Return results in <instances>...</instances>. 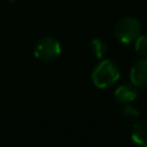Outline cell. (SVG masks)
I'll return each mask as SVG.
<instances>
[{
  "label": "cell",
  "instance_id": "cell-7",
  "mask_svg": "<svg viewBox=\"0 0 147 147\" xmlns=\"http://www.w3.org/2000/svg\"><path fill=\"white\" fill-rule=\"evenodd\" d=\"M90 52L94 57L102 59L108 52L107 44L100 38H94L90 44Z\"/></svg>",
  "mask_w": 147,
  "mask_h": 147
},
{
  "label": "cell",
  "instance_id": "cell-6",
  "mask_svg": "<svg viewBox=\"0 0 147 147\" xmlns=\"http://www.w3.org/2000/svg\"><path fill=\"white\" fill-rule=\"evenodd\" d=\"M132 140L142 147H147V121H139L133 125L132 133H131Z\"/></svg>",
  "mask_w": 147,
  "mask_h": 147
},
{
  "label": "cell",
  "instance_id": "cell-1",
  "mask_svg": "<svg viewBox=\"0 0 147 147\" xmlns=\"http://www.w3.org/2000/svg\"><path fill=\"white\" fill-rule=\"evenodd\" d=\"M121 71L118 65L111 60H102L92 71V83L99 88H108L118 82Z\"/></svg>",
  "mask_w": 147,
  "mask_h": 147
},
{
  "label": "cell",
  "instance_id": "cell-5",
  "mask_svg": "<svg viewBox=\"0 0 147 147\" xmlns=\"http://www.w3.org/2000/svg\"><path fill=\"white\" fill-rule=\"evenodd\" d=\"M115 99L119 103H131L138 98V90L137 86H134L132 83L131 84H122L117 86L114 93Z\"/></svg>",
  "mask_w": 147,
  "mask_h": 147
},
{
  "label": "cell",
  "instance_id": "cell-9",
  "mask_svg": "<svg viewBox=\"0 0 147 147\" xmlns=\"http://www.w3.org/2000/svg\"><path fill=\"white\" fill-rule=\"evenodd\" d=\"M122 116L124 117V118H126V119H137L139 116H140V114H139V110L136 108V107H133L132 105H130V103H124V107L122 108Z\"/></svg>",
  "mask_w": 147,
  "mask_h": 147
},
{
  "label": "cell",
  "instance_id": "cell-3",
  "mask_svg": "<svg viewBox=\"0 0 147 147\" xmlns=\"http://www.w3.org/2000/svg\"><path fill=\"white\" fill-rule=\"evenodd\" d=\"M33 54L41 62H52L61 54V44L53 37H44L36 42Z\"/></svg>",
  "mask_w": 147,
  "mask_h": 147
},
{
  "label": "cell",
  "instance_id": "cell-8",
  "mask_svg": "<svg viewBox=\"0 0 147 147\" xmlns=\"http://www.w3.org/2000/svg\"><path fill=\"white\" fill-rule=\"evenodd\" d=\"M134 48L140 56H147V36L139 34L134 40Z\"/></svg>",
  "mask_w": 147,
  "mask_h": 147
},
{
  "label": "cell",
  "instance_id": "cell-10",
  "mask_svg": "<svg viewBox=\"0 0 147 147\" xmlns=\"http://www.w3.org/2000/svg\"><path fill=\"white\" fill-rule=\"evenodd\" d=\"M8 1H10V2H14V1H16V0H8Z\"/></svg>",
  "mask_w": 147,
  "mask_h": 147
},
{
  "label": "cell",
  "instance_id": "cell-4",
  "mask_svg": "<svg viewBox=\"0 0 147 147\" xmlns=\"http://www.w3.org/2000/svg\"><path fill=\"white\" fill-rule=\"evenodd\" d=\"M130 80L137 87L147 86V59H141L134 63L130 71Z\"/></svg>",
  "mask_w": 147,
  "mask_h": 147
},
{
  "label": "cell",
  "instance_id": "cell-2",
  "mask_svg": "<svg viewBox=\"0 0 147 147\" xmlns=\"http://www.w3.org/2000/svg\"><path fill=\"white\" fill-rule=\"evenodd\" d=\"M140 22L134 17H123L115 24L114 33L118 41L122 44H131L140 34Z\"/></svg>",
  "mask_w": 147,
  "mask_h": 147
}]
</instances>
